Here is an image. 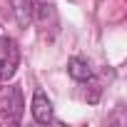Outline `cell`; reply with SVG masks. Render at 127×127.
<instances>
[{"label": "cell", "instance_id": "6da1fadb", "mask_svg": "<svg viewBox=\"0 0 127 127\" xmlns=\"http://www.w3.org/2000/svg\"><path fill=\"white\" fill-rule=\"evenodd\" d=\"M25 102L23 92L15 85H0V125H18L23 117Z\"/></svg>", "mask_w": 127, "mask_h": 127}, {"label": "cell", "instance_id": "7a4b0ae2", "mask_svg": "<svg viewBox=\"0 0 127 127\" xmlns=\"http://www.w3.org/2000/svg\"><path fill=\"white\" fill-rule=\"evenodd\" d=\"M20 65V47L13 37L0 35V82H8Z\"/></svg>", "mask_w": 127, "mask_h": 127}, {"label": "cell", "instance_id": "3957f363", "mask_svg": "<svg viewBox=\"0 0 127 127\" xmlns=\"http://www.w3.org/2000/svg\"><path fill=\"white\" fill-rule=\"evenodd\" d=\"M30 112H32L35 122H40V125H50L52 122V102H50V97L42 90H35L32 102H30Z\"/></svg>", "mask_w": 127, "mask_h": 127}, {"label": "cell", "instance_id": "277c9868", "mask_svg": "<svg viewBox=\"0 0 127 127\" xmlns=\"http://www.w3.org/2000/svg\"><path fill=\"white\" fill-rule=\"evenodd\" d=\"M10 5L20 25H28L35 18V0H10Z\"/></svg>", "mask_w": 127, "mask_h": 127}, {"label": "cell", "instance_id": "5b68a950", "mask_svg": "<svg viewBox=\"0 0 127 127\" xmlns=\"http://www.w3.org/2000/svg\"><path fill=\"white\" fill-rule=\"evenodd\" d=\"M67 72H70V77L77 80V82H87V80L92 77V70H90V65H87V60H82V57H70Z\"/></svg>", "mask_w": 127, "mask_h": 127}]
</instances>
